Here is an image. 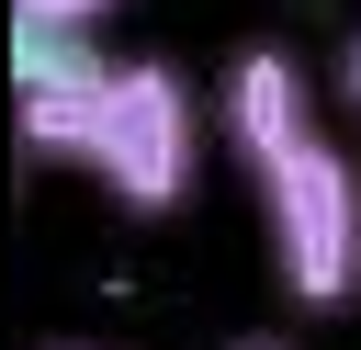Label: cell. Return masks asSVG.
Masks as SVG:
<instances>
[{"label":"cell","mask_w":361,"mask_h":350,"mask_svg":"<svg viewBox=\"0 0 361 350\" xmlns=\"http://www.w3.org/2000/svg\"><path fill=\"white\" fill-rule=\"evenodd\" d=\"M214 124L259 192V237H271V282L305 316L361 305V158L327 135V90L282 34H248L214 79Z\"/></svg>","instance_id":"6da1fadb"},{"label":"cell","mask_w":361,"mask_h":350,"mask_svg":"<svg viewBox=\"0 0 361 350\" xmlns=\"http://www.w3.org/2000/svg\"><path fill=\"white\" fill-rule=\"evenodd\" d=\"M79 169H90L124 215H180L192 181H203V90H192L169 56H113Z\"/></svg>","instance_id":"7a4b0ae2"},{"label":"cell","mask_w":361,"mask_h":350,"mask_svg":"<svg viewBox=\"0 0 361 350\" xmlns=\"http://www.w3.org/2000/svg\"><path fill=\"white\" fill-rule=\"evenodd\" d=\"M102 79H113V45L102 34H23L11 23V113H23V147L79 169L90 147V113H102Z\"/></svg>","instance_id":"3957f363"},{"label":"cell","mask_w":361,"mask_h":350,"mask_svg":"<svg viewBox=\"0 0 361 350\" xmlns=\"http://www.w3.org/2000/svg\"><path fill=\"white\" fill-rule=\"evenodd\" d=\"M113 11H124V0H11L23 34H102Z\"/></svg>","instance_id":"277c9868"},{"label":"cell","mask_w":361,"mask_h":350,"mask_svg":"<svg viewBox=\"0 0 361 350\" xmlns=\"http://www.w3.org/2000/svg\"><path fill=\"white\" fill-rule=\"evenodd\" d=\"M327 90H338V102H350V113H361V23H350V34H338V68H327Z\"/></svg>","instance_id":"5b68a950"},{"label":"cell","mask_w":361,"mask_h":350,"mask_svg":"<svg viewBox=\"0 0 361 350\" xmlns=\"http://www.w3.org/2000/svg\"><path fill=\"white\" fill-rule=\"evenodd\" d=\"M226 350H293V339H271V327H248V339H226Z\"/></svg>","instance_id":"8992f818"},{"label":"cell","mask_w":361,"mask_h":350,"mask_svg":"<svg viewBox=\"0 0 361 350\" xmlns=\"http://www.w3.org/2000/svg\"><path fill=\"white\" fill-rule=\"evenodd\" d=\"M34 350H113V339H34Z\"/></svg>","instance_id":"52a82bcc"}]
</instances>
